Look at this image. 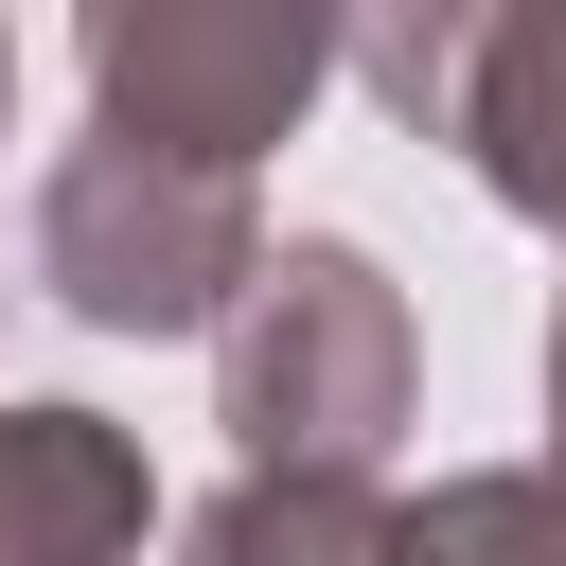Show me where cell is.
<instances>
[{
  "mask_svg": "<svg viewBox=\"0 0 566 566\" xmlns=\"http://www.w3.org/2000/svg\"><path fill=\"white\" fill-rule=\"evenodd\" d=\"M35 265H53V301L106 318V336H195L230 283H265L248 177H230V159H177V142H124V124H88V142L53 159Z\"/></svg>",
  "mask_w": 566,
  "mask_h": 566,
  "instance_id": "6da1fadb",
  "label": "cell"
},
{
  "mask_svg": "<svg viewBox=\"0 0 566 566\" xmlns=\"http://www.w3.org/2000/svg\"><path fill=\"white\" fill-rule=\"evenodd\" d=\"M230 424L248 478H371L407 424V301L371 283V248H265L248 318H230Z\"/></svg>",
  "mask_w": 566,
  "mask_h": 566,
  "instance_id": "7a4b0ae2",
  "label": "cell"
},
{
  "mask_svg": "<svg viewBox=\"0 0 566 566\" xmlns=\"http://www.w3.org/2000/svg\"><path fill=\"white\" fill-rule=\"evenodd\" d=\"M318 71H336L318 18H88L106 124L124 142H177V159H230V177H248V142H283L318 106Z\"/></svg>",
  "mask_w": 566,
  "mask_h": 566,
  "instance_id": "3957f363",
  "label": "cell"
},
{
  "mask_svg": "<svg viewBox=\"0 0 566 566\" xmlns=\"http://www.w3.org/2000/svg\"><path fill=\"white\" fill-rule=\"evenodd\" d=\"M371 71H389L407 106H442L513 212H566V18H442V35H371Z\"/></svg>",
  "mask_w": 566,
  "mask_h": 566,
  "instance_id": "277c9868",
  "label": "cell"
},
{
  "mask_svg": "<svg viewBox=\"0 0 566 566\" xmlns=\"http://www.w3.org/2000/svg\"><path fill=\"white\" fill-rule=\"evenodd\" d=\"M142 548V460L88 407H0V566H124Z\"/></svg>",
  "mask_w": 566,
  "mask_h": 566,
  "instance_id": "5b68a950",
  "label": "cell"
},
{
  "mask_svg": "<svg viewBox=\"0 0 566 566\" xmlns=\"http://www.w3.org/2000/svg\"><path fill=\"white\" fill-rule=\"evenodd\" d=\"M195 566H389L371 478H230L195 513Z\"/></svg>",
  "mask_w": 566,
  "mask_h": 566,
  "instance_id": "8992f818",
  "label": "cell"
},
{
  "mask_svg": "<svg viewBox=\"0 0 566 566\" xmlns=\"http://www.w3.org/2000/svg\"><path fill=\"white\" fill-rule=\"evenodd\" d=\"M389 566H566V460L548 478H460V495L389 513Z\"/></svg>",
  "mask_w": 566,
  "mask_h": 566,
  "instance_id": "52a82bcc",
  "label": "cell"
},
{
  "mask_svg": "<svg viewBox=\"0 0 566 566\" xmlns=\"http://www.w3.org/2000/svg\"><path fill=\"white\" fill-rule=\"evenodd\" d=\"M548 407H566V318H548Z\"/></svg>",
  "mask_w": 566,
  "mask_h": 566,
  "instance_id": "ba28073f",
  "label": "cell"
},
{
  "mask_svg": "<svg viewBox=\"0 0 566 566\" xmlns=\"http://www.w3.org/2000/svg\"><path fill=\"white\" fill-rule=\"evenodd\" d=\"M0 88H18V35H0Z\"/></svg>",
  "mask_w": 566,
  "mask_h": 566,
  "instance_id": "9c48e42d",
  "label": "cell"
}]
</instances>
